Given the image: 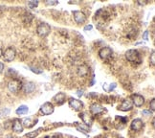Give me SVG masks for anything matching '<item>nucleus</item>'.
<instances>
[{
    "mask_svg": "<svg viewBox=\"0 0 155 138\" xmlns=\"http://www.w3.org/2000/svg\"><path fill=\"white\" fill-rule=\"evenodd\" d=\"M42 128H39V129H37V131H34V132H30V133H27V137H29V138H34V137H35V136H37L38 135V133L40 132L41 131H42Z\"/></svg>",
    "mask_w": 155,
    "mask_h": 138,
    "instance_id": "aec40b11",
    "label": "nucleus"
},
{
    "mask_svg": "<svg viewBox=\"0 0 155 138\" xmlns=\"http://www.w3.org/2000/svg\"><path fill=\"white\" fill-rule=\"evenodd\" d=\"M15 55H17V53H15L14 48H13V47H8V48L3 52L2 56L6 61L10 62V61H13L15 59Z\"/></svg>",
    "mask_w": 155,
    "mask_h": 138,
    "instance_id": "20e7f679",
    "label": "nucleus"
},
{
    "mask_svg": "<svg viewBox=\"0 0 155 138\" xmlns=\"http://www.w3.org/2000/svg\"><path fill=\"white\" fill-rule=\"evenodd\" d=\"M54 109H55L54 105L50 102H46V103H44L40 106V111L44 115H50V114L54 112Z\"/></svg>",
    "mask_w": 155,
    "mask_h": 138,
    "instance_id": "423d86ee",
    "label": "nucleus"
},
{
    "mask_svg": "<svg viewBox=\"0 0 155 138\" xmlns=\"http://www.w3.org/2000/svg\"><path fill=\"white\" fill-rule=\"evenodd\" d=\"M149 38V31H146V32L144 33V35H143V39H145V40H148Z\"/></svg>",
    "mask_w": 155,
    "mask_h": 138,
    "instance_id": "a878e982",
    "label": "nucleus"
},
{
    "mask_svg": "<svg viewBox=\"0 0 155 138\" xmlns=\"http://www.w3.org/2000/svg\"><path fill=\"white\" fill-rule=\"evenodd\" d=\"M46 138H58L57 136H47Z\"/></svg>",
    "mask_w": 155,
    "mask_h": 138,
    "instance_id": "f704fd0d",
    "label": "nucleus"
},
{
    "mask_svg": "<svg viewBox=\"0 0 155 138\" xmlns=\"http://www.w3.org/2000/svg\"><path fill=\"white\" fill-rule=\"evenodd\" d=\"M143 114H151V111H150V110H144Z\"/></svg>",
    "mask_w": 155,
    "mask_h": 138,
    "instance_id": "2f4dec72",
    "label": "nucleus"
},
{
    "mask_svg": "<svg viewBox=\"0 0 155 138\" xmlns=\"http://www.w3.org/2000/svg\"><path fill=\"white\" fill-rule=\"evenodd\" d=\"M3 69H4V64H2V62H0V73L2 72Z\"/></svg>",
    "mask_w": 155,
    "mask_h": 138,
    "instance_id": "c756f323",
    "label": "nucleus"
},
{
    "mask_svg": "<svg viewBox=\"0 0 155 138\" xmlns=\"http://www.w3.org/2000/svg\"><path fill=\"white\" fill-rule=\"evenodd\" d=\"M45 3H46V5L53 6V5H57V4L58 3V1H57V0H52V1H50V0H47Z\"/></svg>",
    "mask_w": 155,
    "mask_h": 138,
    "instance_id": "b1692460",
    "label": "nucleus"
},
{
    "mask_svg": "<svg viewBox=\"0 0 155 138\" xmlns=\"http://www.w3.org/2000/svg\"><path fill=\"white\" fill-rule=\"evenodd\" d=\"M130 128L134 131H140L143 129V121L141 119H135L132 121L130 125Z\"/></svg>",
    "mask_w": 155,
    "mask_h": 138,
    "instance_id": "f8f14e48",
    "label": "nucleus"
},
{
    "mask_svg": "<svg viewBox=\"0 0 155 138\" xmlns=\"http://www.w3.org/2000/svg\"><path fill=\"white\" fill-rule=\"evenodd\" d=\"M69 106L70 108H72L73 109L77 110V111H79V110H81L83 108V103L78 99L71 98V99L69 100Z\"/></svg>",
    "mask_w": 155,
    "mask_h": 138,
    "instance_id": "1a4fd4ad",
    "label": "nucleus"
},
{
    "mask_svg": "<svg viewBox=\"0 0 155 138\" xmlns=\"http://www.w3.org/2000/svg\"><path fill=\"white\" fill-rule=\"evenodd\" d=\"M22 88H23V90H24L25 93H32V92L35 91V82H26L25 85H23Z\"/></svg>",
    "mask_w": 155,
    "mask_h": 138,
    "instance_id": "dca6fc26",
    "label": "nucleus"
},
{
    "mask_svg": "<svg viewBox=\"0 0 155 138\" xmlns=\"http://www.w3.org/2000/svg\"><path fill=\"white\" fill-rule=\"evenodd\" d=\"M13 131L15 132H22L23 131V126H22V122L19 119H14L13 122Z\"/></svg>",
    "mask_w": 155,
    "mask_h": 138,
    "instance_id": "4468645a",
    "label": "nucleus"
},
{
    "mask_svg": "<svg viewBox=\"0 0 155 138\" xmlns=\"http://www.w3.org/2000/svg\"><path fill=\"white\" fill-rule=\"evenodd\" d=\"M28 111H29V108H28L27 105H20L15 112H17V115H23V114H26Z\"/></svg>",
    "mask_w": 155,
    "mask_h": 138,
    "instance_id": "6ab92c4d",
    "label": "nucleus"
},
{
    "mask_svg": "<svg viewBox=\"0 0 155 138\" xmlns=\"http://www.w3.org/2000/svg\"><path fill=\"white\" fill-rule=\"evenodd\" d=\"M65 99H66V95L64 93L61 92V93H58L57 95L54 96L53 101H55L58 105H61L65 102Z\"/></svg>",
    "mask_w": 155,
    "mask_h": 138,
    "instance_id": "f3484780",
    "label": "nucleus"
},
{
    "mask_svg": "<svg viewBox=\"0 0 155 138\" xmlns=\"http://www.w3.org/2000/svg\"><path fill=\"white\" fill-rule=\"evenodd\" d=\"M37 5H38V1H37V0H32V1L28 2V6H29V8H31V9H34V8L37 7Z\"/></svg>",
    "mask_w": 155,
    "mask_h": 138,
    "instance_id": "412c9836",
    "label": "nucleus"
},
{
    "mask_svg": "<svg viewBox=\"0 0 155 138\" xmlns=\"http://www.w3.org/2000/svg\"><path fill=\"white\" fill-rule=\"evenodd\" d=\"M50 32H51V27L47 23H40L37 28V33L41 38L47 37L50 34Z\"/></svg>",
    "mask_w": 155,
    "mask_h": 138,
    "instance_id": "7ed1b4c3",
    "label": "nucleus"
},
{
    "mask_svg": "<svg viewBox=\"0 0 155 138\" xmlns=\"http://www.w3.org/2000/svg\"><path fill=\"white\" fill-rule=\"evenodd\" d=\"M149 108H150V109H151V111H154L155 110V99H152L151 102H150Z\"/></svg>",
    "mask_w": 155,
    "mask_h": 138,
    "instance_id": "393cba45",
    "label": "nucleus"
},
{
    "mask_svg": "<svg viewBox=\"0 0 155 138\" xmlns=\"http://www.w3.org/2000/svg\"><path fill=\"white\" fill-rule=\"evenodd\" d=\"M79 117H81V119L82 120V122L86 126H91L93 124V117L89 112L83 111V112H81V114H79Z\"/></svg>",
    "mask_w": 155,
    "mask_h": 138,
    "instance_id": "6e6552de",
    "label": "nucleus"
},
{
    "mask_svg": "<svg viewBox=\"0 0 155 138\" xmlns=\"http://www.w3.org/2000/svg\"><path fill=\"white\" fill-rule=\"evenodd\" d=\"M89 72V67L87 66L86 64H81V65H79L78 69H77V73L79 77H84L86 76L87 74H88Z\"/></svg>",
    "mask_w": 155,
    "mask_h": 138,
    "instance_id": "2eb2a0df",
    "label": "nucleus"
},
{
    "mask_svg": "<svg viewBox=\"0 0 155 138\" xmlns=\"http://www.w3.org/2000/svg\"><path fill=\"white\" fill-rule=\"evenodd\" d=\"M131 101H132L133 105L136 106H142L145 103V98L142 95H139V94H133L131 96Z\"/></svg>",
    "mask_w": 155,
    "mask_h": 138,
    "instance_id": "9d476101",
    "label": "nucleus"
},
{
    "mask_svg": "<svg viewBox=\"0 0 155 138\" xmlns=\"http://www.w3.org/2000/svg\"><path fill=\"white\" fill-rule=\"evenodd\" d=\"M9 113H10V109L9 108H4L2 110H0V117L7 116Z\"/></svg>",
    "mask_w": 155,
    "mask_h": 138,
    "instance_id": "4be33fe9",
    "label": "nucleus"
},
{
    "mask_svg": "<svg viewBox=\"0 0 155 138\" xmlns=\"http://www.w3.org/2000/svg\"><path fill=\"white\" fill-rule=\"evenodd\" d=\"M133 106V103L132 101L129 99H125V101H123L122 105L119 106V109L122 110V111H128V110H130Z\"/></svg>",
    "mask_w": 155,
    "mask_h": 138,
    "instance_id": "9b49d317",
    "label": "nucleus"
},
{
    "mask_svg": "<svg viewBox=\"0 0 155 138\" xmlns=\"http://www.w3.org/2000/svg\"><path fill=\"white\" fill-rule=\"evenodd\" d=\"M2 55H3V52H2V49H1V48H0V58H1V57H2Z\"/></svg>",
    "mask_w": 155,
    "mask_h": 138,
    "instance_id": "72a5a7b5",
    "label": "nucleus"
},
{
    "mask_svg": "<svg viewBox=\"0 0 155 138\" xmlns=\"http://www.w3.org/2000/svg\"><path fill=\"white\" fill-rule=\"evenodd\" d=\"M74 19L78 24H82L86 21V15L81 11H74L73 12Z\"/></svg>",
    "mask_w": 155,
    "mask_h": 138,
    "instance_id": "0eeeda50",
    "label": "nucleus"
},
{
    "mask_svg": "<svg viewBox=\"0 0 155 138\" xmlns=\"http://www.w3.org/2000/svg\"><path fill=\"white\" fill-rule=\"evenodd\" d=\"M116 87V84H113V85H110V87H109V90H112Z\"/></svg>",
    "mask_w": 155,
    "mask_h": 138,
    "instance_id": "7c9ffc66",
    "label": "nucleus"
},
{
    "mask_svg": "<svg viewBox=\"0 0 155 138\" xmlns=\"http://www.w3.org/2000/svg\"><path fill=\"white\" fill-rule=\"evenodd\" d=\"M30 68L32 69V71H33L34 73H37V74H40V73H42V70L35 69V68H34V67H30Z\"/></svg>",
    "mask_w": 155,
    "mask_h": 138,
    "instance_id": "bb28decb",
    "label": "nucleus"
},
{
    "mask_svg": "<svg viewBox=\"0 0 155 138\" xmlns=\"http://www.w3.org/2000/svg\"><path fill=\"white\" fill-rule=\"evenodd\" d=\"M22 82L20 80H17V79H14L9 82L8 84V89L10 90V92L12 93H17L22 89Z\"/></svg>",
    "mask_w": 155,
    "mask_h": 138,
    "instance_id": "f03ea898",
    "label": "nucleus"
},
{
    "mask_svg": "<svg viewBox=\"0 0 155 138\" xmlns=\"http://www.w3.org/2000/svg\"><path fill=\"white\" fill-rule=\"evenodd\" d=\"M103 110H105V108L99 104H93L90 106V111L92 114H94V115H99V114L103 112Z\"/></svg>",
    "mask_w": 155,
    "mask_h": 138,
    "instance_id": "ddd939ff",
    "label": "nucleus"
},
{
    "mask_svg": "<svg viewBox=\"0 0 155 138\" xmlns=\"http://www.w3.org/2000/svg\"><path fill=\"white\" fill-rule=\"evenodd\" d=\"M125 58L128 61L134 62V64L135 62H136V64H141L142 62V58H141L140 53L135 49H130V50L126 51Z\"/></svg>",
    "mask_w": 155,
    "mask_h": 138,
    "instance_id": "f257e3e1",
    "label": "nucleus"
},
{
    "mask_svg": "<svg viewBox=\"0 0 155 138\" xmlns=\"http://www.w3.org/2000/svg\"><path fill=\"white\" fill-rule=\"evenodd\" d=\"M37 120L33 121L31 118H25L22 122V126H24V127H26V128H32L35 123H37Z\"/></svg>",
    "mask_w": 155,
    "mask_h": 138,
    "instance_id": "a211bd4d",
    "label": "nucleus"
},
{
    "mask_svg": "<svg viewBox=\"0 0 155 138\" xmlns=\"http://www.w3.org/2000/svg\"><path fill=\"white\" fill-rule=\"evenodd\" d=\"M150 62H151L152 66L155 65V52H154V51H152L151 55H150Z\"/></svg>",
    "mask_w": 155,
    "mask_h": 138,
    "instance_id": "5701e85b",
    "label": "nucleus"
},
{
    "mask_svg": "<svg viewBox=\"0 0 155 138\" xmlns=\"http://www.w3.org/2000/svg\"><path fill=\"white\" fill-rule=\"evenodd\" d=\"M112 54H113V51L110 47H103V48H102L99 51V56H100V58L103 61L109 60L110 57L112 56Z\"/></svg>",
    "mask_w": 155,
    "mask_h": 138,
    "instance_id": "39448f33",
    "label": "nucleus"
},
{
    "mask_svg": "<svg viewBox=\"0 0 155 138\" xmlns=\"http://www.w3.org/2000/svg\"><path fill=\"white\" fill-rule=\"evenodd\" d=\"M146 3H148V2H142L141 0H139V1H138V4H140V5H145V4H146Z\"/></svg>",
    "mask_w": 155,
    "mask_h": 138,
    "instance_id": "473e14b6",
    "label": "nucleus"
},
{
    "mask_svg": "<svg viewBox=\"0 0 155 138\" xmlns=\"http://www.w3.org/2000/svg\"><path fill=\"white\" fill-rule=\"evenodd\" d=\"M77 94H78V96H79V97H81V96L83 95V91H82V90H78V91H77Z\"/></svg>",
    "mask_w": 155,
    "mask_h": 138,
    "instance_id": "c85d7f7f",
    "label": "nucleus"
},
{
    "mask_svg": "<svg viewBox=\"0 0 155 138\" xmlns=\"http://www.w3.org/2000/svg\"><path fill=\"white\" fill-rule=\"evenodd\" d=\"M93 28V26L92 25H86L85 27H84V31H88V30H91Z\"/></svg>",
    "mask_w": 155,
    "mask_h": 138,
    "instance_id": "cd10ccee",
    "label": "nucleus"
}]
</instances>
